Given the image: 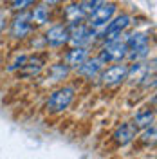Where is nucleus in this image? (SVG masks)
Wrapping results in <instances>:
<instances>
[{
  "label": "nucleus",
  "instance_id": "a211bd4d",
  "mask_svg": "<svg viewBox=\"0 0 157 159\" xmlns=\"http://www.w3.org/2000/svg\"><path fill=\"white\" fill-rule=\"evenodd\" d=\"M105 0H81L79 2V7H81V11L85 13V15H90L92 11L98 7L99 4H103Z\"/></svg>",
  "mask_w": 157,
  "mask_h": 159
},
{
  "label": "nucleus",
  "instance_id": "0eeeda50",
  "mask_svg": "<svg viewBox=\"0 0 157 159\" xmlns=\"http://www.w3.org/2000/svg\"><path fill=\"white\" fill-rule=\"evenodd\" d=\"M33 29H34V25L31 24L27 11H22V13H18L15 18L11 20L9 34L15 40H24V38H27L31 33H33Z\"/></svg>",
  "mask_w": 157,
  "mask_h": 159
},
{
  "label": "nucleus",
  "instance_id": "f3484780",
  "mask_svg": "<svg viewBox=\"0 0 157 159\" xmlns=\"http://www.w3.org/2000/svg\"><path fill=\"white\" fill-rule=\"evenodd\" d=\"M38 0H11V9L15 13H22V11H27L31 6H34Z\"/></svg>",
  "mask_w": 157,
  "mask_h": 159
},
{
  "label": "nucleus",
  "instance_id": "423d86ee",
  "mask_svg": "<svg viewBox=\"0 0 157 159\" xmlns=\"http://www.w3.org/2000/svg\"><path fill=\"white\" fill-rule=\"evenodd\" d=\"M132 24V16L123 13L119 16H114V18L108 22L107 25L101 29V38L103 42H108V40H116V38H121V34L128 29V25Z\"/></svg>",
  "mask_w": 157,
  "mask_h": 159
},
{
  "label": "nucleus",
  "instance_id": "2eb2a0df",
  "mask_svg": "<svg viewBox=\"0 0 157 159\" xmlns=\"http://www.w3.org/2000/svg\"><path fill=\"white\" fill-rule=\"evenodd\" d=\"M154 118H155V112L154 109H146V110H139L134 118V125L137 129H146L150 125H154Z\"/></svg>",
  "mask_w": 157,
  "mask_h": 159
},
{
  "label": "nucleus",
  "instance_id": "6e6552de",
  "mask_svg": "<svg viewBox=\"0 0 157 159\" xmlns=\"http://www.w3.org/2000/svg\"><path fill=\"white\" fill-rule=\"evenodd\" d=\"M43 42L49 47H63L65 43H69V25L67 24H56L45 31Z\"/></svg>",
  "mask_w": 157,
  "mask_h": 159
},
{
  "label": "nucleus",
  "instance_id": "f03ea898",
  "mask_svg": "<svg viewBox=\"0 0 157 159\" xmlns=\"http://www.w3.org/2000/svg\"><path fill=\"white\" fill-rule=\"evenodd\" d=\"M72 99H74V87H60L49 94L45 101V110L49 114H60L65 109H69Z\"/></svg>",
  "mask_w": 157,
  "mask_h": 159
},
{
  "label": "nucleus",
  "instance_id": "39448f33",
  "mask_svg": "<svg viewBox=\"0 0 157 159\" xmlns=\"http://www.w3.org/2000/svg\"><path fill=\"white\" fill-rule=\"evenodd\" d=\"M127 74H128V63L118 61V63L101 70L98 80L105 87H116V85H121L123 81H127Z\"/></svg>",
  "mask_w": 157,
  "mask_h": 159
},
{
  "label": "nucleus",
  "instance_id": "dca6fc26",
  "mask_svg": "<svg viewBox=\"0 0 157 159\" xmlns=\"http://www.w3.org/2000/svg\"><path fill=\"white\" fill-rule=\"evenodd\" d=\"M49 78L52 80V81H61L63 78H67L70 72V67L69 65H65L63 61H60V63H52L49 67Z\"/></svg>",
  "mask_w": 157,
  "mask_h": 159
},
{
  "label": "nucleus",
  "instance_id": "7ed1b4c3",
  "mask_svg": "<svg viewBox=\"0 0 157 159\" xmlns=\"http://www.w3.org/2000/svg\"><path fill=\"white\" fill-rule=\"evenodd\" d=\"M116 11H118V6H116L114 2H107V0H105V2L99 4L90 15H87V20H85V22H87L92 29L99 31L116 16Z\"/></svg>",
  "mask_w": 157,
  "mask_h": 159
},
{
  "label": "nucleus",
  "instance_id": "f8f14e48",
  "mask_svg": "<svg viewBox=\"0 0 157 159\" xmlns=\"http://www.w3.org/2000/svg\"><path fill=\"white\" fill-rule=\"evenodd\" d=\"M27 15H29V20L33 25H45L51 18V7L43 6L42 2H36L34 6H31L27 9Z\"/></svg>",
  "mask_w": 157,
  "mask_h": 159
},
{
  "label": "nucleus",
  "instance_id": "9d476101",
  "mask_svg": "<svg viewBox=\"0 0 157 159\" xmlns=\"http://www.w3.org/2000/svg\"><path fill=\"white\" fill-rule=\"evenodd\" d=\"M103 69H105V63H103L98 56H96V58H90V56H88V58L78 67V74L85 80H98L99 72Z\"/></svg>",
  "mask_w": 157,
  "mask_h": 159
},
{
  "label": "nucleus",
  "instance_id": "9b49d317",
  "mask_svg": "<svg viewBox=\"0 0 157 159\" xmlns=\"http://www.w3.org/2000/svg\"><path fill=\"white\" fill-rule=\"evenodd\" d=\"M87 58H88V47L74 45V47H70V49L65 52V56H63V63L69 65L70 69H78Z\"/></svg>",
  "mask_w": 157,
  "mask_h": 159
},
{
  "label": "nucleus",
  "instance_id": "20e7f679",
  "mask_svg": "<svg viewBox=\"0 0 157 159\" xmlns=\"http://www.w3.org/2000/svg\"><path fill=\"white\" fill-rule=\"evenodd\" d=\"M98 58L103 61V63H118V61H123L127 58V43H125V38H116V40H108L103 43V47L99 49Z\"/></svg>",
  "mask_w": 157,
  "mask_h": 159
},
{
  "label": "nucleus",
  "instance_id": "f257e3e1",
  "mask_svg": "<svg viewBox=\"0 0 157 159\" xmlns=\"http://www.w3.org/2000/svg\"><path fill=\"white\" fill-rule=\"evenodd\" d=\"M125 43H127V58L132 63L134 61H141L148 56L150 52V43H148V36L145 33H132L125 36Z\"/></svg>",
  "mask_w": 157,
  "mask_h": 159
},
{
  "label": "nucleus",
  "instance_id": "aec40b11",
  "mask_svg": "<svg viewBox=\"0 0 157 159\" xmlns=\"http://www.w3.org/2000/svg\"><path fill=\"white\" fill-rule=\"evenodd\" d=\"M141 139H143V143H154V141H155V127H154V125L146 127L145 132L141 134Z\"/></svg>",
  "mask_w": 157,
  "mask_h": 159
},
{
  "label": "nucleus",
  "instance_id": "4468645a",
  "mask_svg": "<svg viewBox=\"0 0 157 159\" xmlns=\"http://www.w3.org/2000/svg\"><path fill=\"white\" fill-rule=\"evenodd\" d=\"M63 18L67 22V25L70 27V25H76V24L85 22V20H87V15L81 11L79 4H70V6H67L65 11H63Z\"/></svg>",
  "mask_w": 157,
  "mask_h": 159
},
{
  "label": "nucleus",
  "instance_id": "6ab92c4d",
  "mask_svg": "<svg viewBox=\"0 0 157 159\" xmlns=\"http://www.w3.org/2000/svg\"><path fill=\"white\" fill-rule=\"evenodd\" d=\"M25 60H27V54H16V58L9 63L7 70H9V72H16V70H20L22 69V65L25 63Z\"/></svg>",
  "mask_w": 157,
  "mask_h": 159
},
{
  "label": "nucleus",
  "instance_id": "4be33fe9",
  "mask_svg": "<svg viewBox=\"0 0 157 159\" xmlns=\"http://www.w3.org/2000/svg\"><path fill=\"white\" fill-rule=\"evenodd\" d=\"M38 2H42V4L47 6V7H52V6H58L61 0H38Z\"/></svg>",
  "mask_w": 157,
  "mask_h": 159
},
{
  "label": "nucleus",
  "instance_id": "1a4fd4ad",
  "mask_svg": "<svg viewBox=\"0 0 157 159\" xmlns=\"http://www.w3.org/2000/svg\"><path fill=\"white\" fill-rule=\"evenodd\" d=\"M45 67V58L43 56H27L25 60V63L22 65V69L16 70V74H18V78H36L40 72L43 70Z\"/></svg>",
  "mask_w": 157,
  "mask_h": 159
},
{
  "label": "nucleus",
  "instance_id": "ddd939ff",
  "mask_svg": "<svg viewBox=\"0 0 157 159\" xmlns=\"http://www.w3.org/2000/svg\"><path fill=\"white\" fill-rule=\"evenodd\" d=\"M137 134H139V129L134 123H123V125L114 132V141L123 147V145L132 143L134 139L137 138Z\"/></svg>",
  "mask_w": 157,
  "mask_h": 159
},
{
  "label": "nucleus",
  "instance_id": "412c9836",
  "mask_svg": "<svg viewBox=\"0 0 157 159\" xmlns=\"http://www.w3.org/2000/svg\"><path fill=\"white\" fill-rule=\"evenodd\" d=\"M6 22H7V16H6V13H4V11H0V33L4 31V27H6Z\"/></svg>",
  "mask_w": 157,
  "mask_h": 159
}]
</instances>
